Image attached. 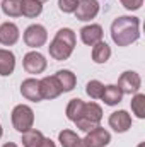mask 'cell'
<instances>
[{"label":"cell","mask_w":145,"mask_h":147,"mask_svg":"<svg viewBox=\"0 0 145 147\" xmlns=\"http://www.w3.org/2000/svg\"><path fill=\"white\" fill-rule=\"evenodd\" d=\"M85 92L92 98V99H99L104 92V86L99 82V80H91L87 86H85Z\"/></svg>","instance_id":"obj_25"},{"label":"cell","mask_w":145,"mask_h":147,"mask_svg":"<svg viewBox=\"0 0 145 147\" xmlns=\"http://www.w3.org/2000/svg\"><path fill=\"white\" fill-rule=\"evenodd\" d=\"M22 65H24V70L28 74H41L46 69V58L38 51H29L24 55Z\"/></svg>","instance_id":"obj_8"},{"label":"cell","mask_w":145,"mask_h":147,"mask_svg":"<svg viewBox=\"0 0 145 147\" xmlns=\"http://www.w3.org/2000/svg\"><path fill=\"white\" fill-rule=\"evenodd\" d=\"M38 2H41V3H43V2H48V0H38Z\"/></svg>","instance_id":"obj_32"},{"label":"cell","mask_w":145,"mask_h":147,"mask_svg":"<svg viewBox=\"0 0 145 147\" xmlns=\"http://www.w3.org/2000/svg\"><path fill=\"white\" fill-rule=\"evenodd\" d=\"M138 147H145V144H140V146H138Z\"/></svg>","instance_id":"obj_33"},{"label":"cell","mask_w":145,"mask_h":147,"mask_svg":"<svg viewBox=\"0 0 145 147\" xmlns=\"http://www.w3.org/2000/svg\"><path fill=\"white\" fill-rule=\"evenodd\" d=\"M99 3L97 0H79V5L75 9V16L79 21H91L97 16Z\"/></svg>","instance_id":"obj_9"},{"label":"cell","mask_w":145,"mask_h":147,"mask_svg":"<svg viewBox=\"0 0 145 147\" xmlns=\"http://www.w3.org/2000/svg\"><path fill=\"white\" fill-rule=\"evenodd\" d=\"M48 33L41 24H33L24 31V43L31 48H39L46 43Z\"/></svg>","instance_id":"obj_7"},{"label":"cell","mask_w":145,"mask_h":147,"mask_svg":"<svg viewBox=\"0 0 145 147\" xmlns=\"http://www.w3.org/2000/svg\"><path fill=\"white\" fill-rule=\"evenodd\" d=\"M21 92H22V96L26 98V99H29V101H41L43 98H41V92H39V80L38 79H26V80H22V84H21Z\"/></svg>","instance_id":"obj_14"},{"label":"cell","mask_w":145,"mask_h":147,"mask_svg":"<svg viewBox=\"0 0 145 147\" xmlns=\"http://www.w3.org/2000/svg\"><path fill=\"white\" fill-rule=\"evenodd\" d=\"M80 39L84 45L94 46L96 43L103 41V28L99 24H91V26H84L80 29Z\"/></svg>","instance_id":"obj_12"},{"label":"cell","mask_w":145,"mask_h":147,"mask_svg":"<svg viewBox=\"0 0 145 147\" xmlns=\"http://www.w3.org/2000/svg\"><path fill=\"white\" fill-rule=\"evenodd\" d=\"M2 147H17V146H15L14 142H7V144H3Z\"/></svg>","instance_id":"obj_29"},{"label":"cell","mask_w":145,"mask_h":147,"mask_svg":"<svg viewBox=\"0 0 145 147\" xmlns=\"http://www.w3.org/2000/svg\"><path fill=\"white\" fill-rule=\"evenodd\" d=\"M77 5H79V0H58V7H60V10L65 12V14L75 12Z\"/></svg>","instance_id":"obj_26"},{"label":"cell","mask_w":145,"mask_h":147,"mask_svg":"<svg viewBox=\"0 0 145 147\" xmlns=\"http://www.w3.org/2000/svg\"><path fill=\"white\" fill-rule=\"evenodd\" d=\"M41 12H43L41 2H38V0H24V3H22V14L26 17L33 19V17H38Z\"/></svg>","instance_id":"obj_23"},{"label":"cell","mask_w":145,"mask_h":147,"mask_svg":"<svg viewBox=\"0 0 145 147\" xmlns=\"http://www.w3.org/2000/svg\"><path fill=\"white\" fill-rule=\"evenodd\" d=\"M55 79L58 80L62 92L72 91L73 87H75V84H77V77H75V74L70 72V70H58V72L55 74Z\"/></svg>","instance_id":"obj_15"},{"label":"cell","mask_w":145,"mask_h":147,"mask_svg":"<svg viewBox=\"0 0 145 147\" xmlns=\"http://www.w3.org/2000/svg\"><path fill=\"white\" fill-rule=\"evenodd\" d=\"M43 134L36 128H29L26 132H22V146L24 147H38L43 142Z\"/></svg>","instance_id":"obj_20"},{"label":"cell","mask_w":145,"mask_h":147,"mask_svg":"<svg viewBox=\"0 0 145 147\" xmlns=\"http://www.w3.org/2000/svg\"><path fill=\"white\" fill-rule=\"evenodd\" d=\"M119 2H121L123 7L128 9V10H138V9L144 5V0H119Z\"/></svg>","instance_id":"obj_27"},{"label":"cell","mask_w":145,"mask_h":147,"mask_svg":"<svg viewBox=\"0 0 145 147\" xmlns=\"http://www.w3.org/2000/svg\"><path fill=\"white\" fill-rule=\"evenodd\" d=\"M58 140H60L62 147H77L82 142V139L72 130H62L58 135Z\"/></svg>","instance_id":"obj_22"},{"label":"cell","mask_w":145,"mask_h":147,"mask_svg":"<svg viewBox=\"0 0 145 147\" xmlns=\"http://www.w3.org/2000/svg\"><path fill=\"white\" fill-rule=\"evenodd\" d=\"M109 127H111L114 132L123 134V132H126V130L132 127V116H130L125 110L114 111V113H111V116H109Z\"/></svg>","instance_id":"obj_11"},{"label":"cell","mask_w":145,"mask_h":147,"mask_svg":"<svg viewBox=\"0 0 145 147\" xmlns=\"http://www.w3.org/2000/svg\"><path fill=\"white\" fill-rule=\"evenodd\" d=\"M132 111L138 118H145V94H135L132 99Z\"/></svg>","instance_id":"obj_24"},{"label":"cell","mask_w":145,"mask_h":147,"mask_svg":"<svg viewBox=\"0 0 145 147\" xmlns=\"http://www.w3.org/2000/svg\"><path fill=\"white\" fill-rule=\"evenodd\" d=\"M39 92H41V98L43 99H55L62 94V89H60V84L58 80L53 77H43L39 80Z\"/></svg>","instance_id":"obj_10"},{"label":"cell","mask_w":145,"mask_h":147,"mask_svg":"<svg viewBox=\"0 0 145 147\" xmlns=\"http://www.w3.org/2000/svg\"><path fill=\"white\" fill-rule=\"evenodd\" d=\"M15 69V57L9 50H0V75H10Z\"/></svg>","instance_id":"obj_16"},{"label":"cell","mask_w":145,"mask_h":147,"mask_svg":"<svg viewBox=\"0 0 145 147\" xmlns=\"http://www.w3.org/2000/svg\"><path fill=\"white\" fill-rule=\"evenodd\" d=\"M34 123V111L31 110L28 105H17L12 110V125L17 132H26L33 128Z\"/></svg>","instance_id":"obj_4"},{"label":"cell","mask_w":145,"mask_h":147,"mask_svg":"<svg viewBox=\"0 0 145 147\" xmlns=\"http://www.w3.org/2000/svg\"><path fill=\"white\" fill-rule=\"evenodd\" d=\"M121 98H123V92L119 91L118 86H106L104 87V92L101 96V99L108 105V106H114L118 103H121Z\"/></svg>","instance_id":"obj_18"},{"label":"cell","mask_w":145,"mask_h":147,"mask_svg":"<svg viewBox=\"0 0 145 147\" xmlns=\"http://www.w3.org/2000/svg\"><path fill=\"white\" fill-rule=\"evenodd\" d=\"M109 142H111V135L103 127H96L94 130L87 132V135L82 139L84 147H106Z\"/></svg>","instance_id":"obj_6"},{"label":"cell","mask_w":145,"mask_h":147,"mask_svg":"<svg viewBox=\"0 0 145 147\" xmlns=\"http://www.w3.org/2000/svg\"><path fill=\"white\" fill-rule=\"evenodd\" d=\"M75 33H73L72 29H68V28H62L55 38H53V41L50 43V46H48V50H50V55L55 58V60H58V62H62V60H67L70 55H72L73 48H75Z\"/></svg>","instance_id":"obj_2"},{"label":"cell","mask_w":145,"mask_h":147,"mask_svg":"<svg viewBox=\"0 0 145 147\" xmlns=\"http://www.w3.org/2000/svg\"><path fill=\"white\" fill-rule=\"evenodd\" d=\"M111 38L118 46H128L140 38V21L132 16H121L111 24Z\"/></svg>","instance_id":"obj_1"},{"label":"cell","mask_w":145,"mask_h":147,"mask_svg":"<svg viewBox=\"0 0 145 147\" xmlns=\"http://www.w3.org/2000/svg\"><path fill=\"white\" fill-rule=\"evenodd\" d=\"M19 39V28L14 22H3L0 26V43L5 46L15 45Z\"/></svg>","instance_id":"obj_13"},{"label":"cell","mask_w":145,"mask_h":147,"mask_svg":"<svg viewBox=\"0 0 145 147\" xmlns=\"http://www.w3.org/2000/svg\"><path fill=\"white\" fill-rule=\"evenodd\" d=\"M22 3L24 0H2V10L9 17L22 16Z\"/></svg>","instance_id":"obj_19"},{"label":"cell","mask_w":145,"mask_h":147,"mask_svg":"<svg viewBox=\"0 0 145 147\" xmlns=\"http://www.w3.org/2000/svg\"><path fill=\"white\" fill-rule=\"evenodd\" d=\"M77 147H84V144H82V142H80V144H79V146H77Z\"/></svg>","instance_id":"obj_31"},{"label":"cell","mask_w":145,"mask_h":147,"mask_svg":"<svg viewBox=\"0 0 145 147\" xmlns=\"http://www.w3.org/2000/svg\"><path fill=\"white\" fill-rule=\"evenodd\" d=\"M140 86H142V79L133 70L123 72L119 75V79H118V87H119V91L123 94H137Z\"/></svg>","instance_id":"obj_5"},{"label":"cell","mask_w":145,"mask_h":147,"mask_svg":"<svg viewBox=\"0 0 145 147\" xmlns=\"http://www.w3.org/2000/svg\"><path fill=\"white\" fill-rule=\"evenodd\" d=\"M111 57V48L104 41H99L92 46V60L96 63H106Z\"/></svg>","instance_id":"obj_17"},{"label":"cell","mask_w":145,"mask_h":147,"mask_svg":"<svg viewBox=\"0 0 145 147\" xmlns=\"http://www.w3.org/2000/svg\"><path fill=\"white\" fill-rule=\"evenodd\" d=\"M2 134H3V130H2V127H0V137H2Z\"/></svg>","instance_id":"obj_30"},{"label":"cell","mask_w":145,"mask_h":147,"mask_svg":"<svg viewBox=\"0 0 145 147\" xmlns=\"http://www.w3.org/2000/svg\"><path fill=\"white\" fill-rule=\"evenodd\" d=\"M84 105H85V103H84L82 99H79V98L70 99V103H68V106H67V118L75 123V121L82 116V113H84Z\"/></svg>","instance_id":"obj_21"},{"label":"cell","mask_w":145,"mask_h":147,"mask_svg":"<svg viewBox=\"0 0 145 147\" xmlns=\"http://www.w3.org/2000/svg\"><path fill=\"white\" fill-rule=\"evenodd\" d=\"M38 147H56V146H55V142H53L51 139H43V142Z\"/></svg>","instance_id":"obj_28"},{"label":"cell","mask_w":145,"mask_h":147,"mask_svg":"<svg viewBox=\"0 0 145 147\" xmlns=\"http://www.w3.org/2000/svg\"><path fill=\"white\" fill-rule=\"evenodd\" d=\"M101 120H103V110H101V106L97 103H85L84 105V113L75 121V125L82 132H91L96 127H99Z\"/></svg>","instance_id":"obj_3"}]
</instances>
